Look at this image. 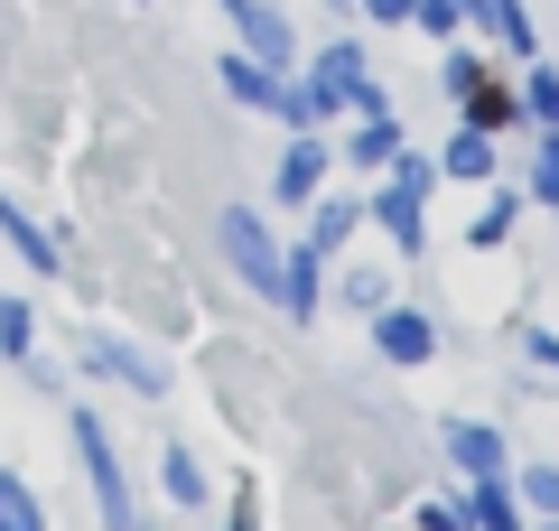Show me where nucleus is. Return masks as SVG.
<instances>
[{"label":"nucleus","mask_w":559,"mask_h":531,"mask_svg":"<svg viewBox=\"0 0 559 531\" xmlns=\"http://www.w3.org/2000/svg\"><path fill=\"white\" fill-rule=\"evenodd\" d=\"M308 94H318V113H382V84H373V47L364 38H326L318 57H308Z\"/></svg>","instance_id":"f257e3e1"},{"label":"nucleus","mask_w":559,"mask_h":531,"mask_svg":"<svg viewBox=\"0 0 559 531\" xmlns=\"http://www.w3.org/2000/svg\"><path fill=\"white\" fill-rule=\"evenodd\" d=\"M215 84L242 103V113H271V84H280V75H271L261 57H242V47H224V57H215Z\"/></svg>","instance_id":"dca6fc26"},{"label":"nucleus","mask_w":559,"mask_h":531,"mask_svg":"<svg viewBox=\"0 0 559 531\" xmlns=\"http://www.w3.org/2000/svg\"><path fill=\"white\" fill-rule=\"evenodd\" d=\"M159 475H168V504H178V512H205V467H197V448H187V438H168Z\"/></svg>","instance_id":"412c9836"},{"label":"nucleus","mask_w":559,"mask_h":531,"mask_svg":"<svg viewBox=\"0 0 559 531\" xmlns=\"http://www.w3.org/2000/svg\"><path fill=\"white\" fill-rule=\"evenodd\" d=\"M513 94H522V131H559V66H540V57H532Z\"/></svg>","instance_id":"6ab92c4d"},{"label":"nucleus","mask_w":559,"mask_h":531,"mask_svg":"<svg viewBox=\"0 0 559 531\" xmlns=\"http://www.w3.org/2000/svg\"><path fill=\"white\" fill-rule=\"evenodd\" d=\"M522 512H540V522H559V467H522Z\"/></svg>","instance_id":"cd10ccee"},{"label":"nucleus","mask_w":559,"mask_h":531,"mask_svg":"<svg viewBox=\"0 0 559 531\" xmlns=\"http://www.w3.org/2000/svg\"><path fill=\"white\" fill-rule=\"evenodd\" d=\"M522 354H532L540 374H550V382H559V327H532V335H522Z\"/></svg>","instance_id":"c756f323"},{"label":"nucleus","mask_w":559,"mask_h":531,"mask_svg":"<svg viewBox=\"0 0 559 531\" xmlns=\"http://www.w3.org/2000/svg\"><path fill=\"white\" fill-rule=\"evenodd\" d=\"M457 512H466V531H532V512H522V494L503 485V475H476Z\"/></svg>","instance_id":"9b49d317"},{"label":"nucleus","mask_w":559,"mask_h":531,"mask_svg":"<svg viewBox=\"0 0 559 531\" xmlns=\"http://www.w3.org/2000/svg\"><path fill=\"white\" fill-rule=\"evenodd\" d=\"M522 205H532V197L485 187V205H476V224H466V243H476V252H503V243H513V224H522Z\"/></svg>","instance_id":"a211bd4d"},{"label":"nucleus","mask_w":559,"mask_h":531,"mask_svg":"<svg viewBox=\"0 0 559 531\" xmlns=\"http://www.w3.org/2000/svg\"><path fill=\"white\" fill-rule=\"evenodd\" d=\"M373 354L382 364H429L439 354V317H419V308H373Z\"/></svg>","instance_id":"1a4fd4ad"},{"label":"nucleus","mask_w":559,"mask_h":531,"mask_svg":"<svg viewBox=\"0 0 559 531\" xmlns=\"http://www.w3.org/2000/svg\"><path fill=\"white\" fill-rule=\"evenodd\" d=\"M364 224H382L392 252H429V197L401 187V177H382V197H364Z\"/></svg>","instance_id":"0eeeda50"},{"label":"nucleus","mask_w":559,"mask_h":531,"mask_svg":"<svg viewBox=\"0 0 559 531\" xmlns=\"http://www.w3.org/2000/svg\"><path fill=\"white\" fill-rule=\"evenodd\" d=\"M522 197L559 215V131H532V187H522Z\"/></svg>","instance_id":"393cba45"},{"label":"nucleus","mask_w":559,"mask_h":531,"mask_svg":"<svg viewBox=\"0 0 559 531\" xmlns=\"http://www.w3.org/2000/svg\"><path fill=\"white\" fill-rule=\"evenodd\" d=\"M0 531H47V504L28 494V475L0 467Z\"/></svg>","instance_id":"b1692460"},{"label":"nucleus","mask_w":559,"mask_h":531,"mask_svg":"<svg viewBox=\"0 0 559 531\" xmlns=\"http://www.w3.org/2000/svg\"><path fill=\"white\" fill-rule=\"evenodd\" d=\"M326 271H336V261H326ZM336 298H345L355 317L392 308V271H373V261H345V271H336Z\"/></svg>","instance_id":"aec40b11"},{"label":"nucleus","mask_w":559,"mask_h":531,"mask_svg":"<svg viewBox=\"0 0 559 531\" xmlns=\"http://www.w3.org/2000/svg\"><path fill=\"white\" fill-rule=\"evenodd\" d=\"M411 28H419V38H448V47H457V38H466V0H411Z\"/></svg>","instance_id":"a878e982"},{"label":"nucleus","mask_w":559,"mask_h":531,"mask_svg":"<svg viewBox=\"0 0 559 531\" xmlns=\"http://www.w3.org/2000/svg\"><path fill=\"white\" fill-rule=\"evenodd\" d=\"M0 234H10V243H20V261H28V271H38V280H57V234H47V224L38 215H28V205H10V197H0Z\"/></svg>","instance_id":"2eb2a0df"},{"label":"nucleus","mask_w":559,"mask_h":531,"mask_svg":"<svg viewBox=\"0 0 559 531\" xmlns=\"http://www.w3.org/2000/svg\"><path fill=\"white\" fill-rule=\"evenodd\" d=\"M419 531H466V512L457 504H419Z\"/></svg>","instance_id":"2f4dec72"},{"label":"nucleus","mask_w":559,"mask_h":531,"mask_svg":"<svg viewBox=\"0 0 559 531\" xmlns=\"http://www.w3.org/2000/svg\"><path fill=\"white\" fill-rule=\"evenodd\" d=\"M355 234H364V197H355V187H326V197H318V215H308V243H318V252L336 261Z\"/></svg>","instance_id":"ddd939ff"},{"label":"nucleus","mask_w":559,"mask_h":531,"mask_svg":"<svg viewBox=\"0 0 559 531\" xmlns=\"http://www.w3.org/2000/svg\"><path fill=\"white\" fill-rule=\"evenodd\" d=\"M448 457H457L466 485H476V475H503V429L495 420H448Z\"/></svg>","instance_id":"f8f14e48"},{"label":"nucleus","mask_w":559,"mask_h":531,"mask_svg":"<svg viewBox=\"0 0 559 531\" xmlns=\"http://www.w3.org/2000/svg\"><path fill=\"white\" fill-rule=\"evenodd\" d=\"M457 121H466V131H495V140H503V131H522V94H513V84H495V75H485L476 94L457 103Z\"/></svg>","instance_id":"f3484780"},{"label":"nucleus","mask_w":559,"mask_h":531,"mask_svg":"<svg viewBox=\"0 0 559 531\" xmlns=\"http://www.w3.org/2000/svg\"><path fill=\"white\" fill-rule=\"evenodd\" d=\"M271 308H280V317H299V327L326 308V252H318L308 234L289 243V252H280V298H271Z\"/></svg>","instance_id":"6e6552de"},{"label":"nucleus","mask_w":559,"mask_h":531,"mask_svg":"<svg viewBox=\"0 0 559 531\" xmlns=\"http://www.w3.org/2000/svg\"><path fill=\"white\" fill-rule=\"evenodd\" d=\"M215 10L234 20L242 57H261L271 75H289V66H308V57H299V28H289V10H280V0H215Z\"/></svg>","instance_id":"20e7f679"},{"label":"nucleus","mask_w":559,"mask_h":531,"mask_svg":"<svg viewBox=\"0 0 559 531\" xmlns=\"http://www.w3.org/2000/svg\"><path fill=\"white\" fill-rule=\"evenodd\" d=\"M485 75H495V66H485V57H476V47H448V57H439V84H448V94H457V103H466V94H476V84H485Z\"/></svg>","instance_id":"bb28decb"},{"label":"nucleus","mask_w":559,"mask_h":531,"mask_svg":"<svg viewBox=\"0 0 559 531\" xmlns=\"http://www.w3.org/2000/svg\"><path fill=\"white\" fill-rule=\"evenodd\" d=\"M215 243H224V261H234V280L252 298H280V252H289V243H271V224L252 215V205H224L215 215Z\"/></svg>","instance_id":"7ed1b4c3"},{"label":"nucleus","mask_w":559,"mask_h":531,"mask_svg":"<svg viewBox=\"0 0 559 531\" xmlns=\"http://www.w3.org/2000/svg\"><path fill=\"white\" fill-rule=\"evenodd\" d=\"M261 121H280V131H326V113H318V94H308V84H289V75L271 84V113H261Z\"/></svg>","instance_id":"4be33fe9"},{"label":"nucleus","mask_w":559,"mask_h":531,"mask_svg":"<svg viewBox=\"0 0 559 531\" xmlns=\"http://www.w3.org/2000/svg\"><path fill=\"white\" fill-rule=\"evenodd\" d=\"M355 10H364L373 28H411V0H355Z\"/></svg>","instance_id":"7c9ffc66"},{"label":"nucleus","mask_w":559,"mask_h":531,"mask_svg":"<svg viewBox=\"0 0 559 531\" xmlns=\"http://www.w3.org/2000/svg\"><path fill=\"white\" fill-rule=\"evenodd\" d=\"M439 177H457V187H495V131H448V150H439Z\"/></svg>","instance_id":"4468645a"},{"label":"nucleus","mask_w":559,"mask_h":531,"mask_svg":"<svg viewBox=\"0 0 559 531\" xmlns=\"http://www.w3.org/2000/svg\"><path fill=\"white\" fill-rule=\"evenodd\" d=\"M382 177H401V187H419V197H439V158H429V150H401Z\"/></svg>","instance_id":"c85d7f7f"},{"label":"nucleus","mask_w":559,"mask_h":531,"mask_svg":"<svg viewBox=\"0 0 559 531\" xmlns=\"http://www.w3.org/2000/svg\"><path fill=\"white\" fill-rule=\"evenodd\" d=\"M75 364H84L94 382H131V392H168V364H159V354H140L131 335H112V327H84Z\"/></svg>","instance_id":"39448f33"},{"label":"nucleus","mask_w":559,"mask_h":531,"mask_svg":"<svg viewBox=\"0 0 559 531\" xmlns=\"http://www.w3.org/2000/svg\"><path fill=\"white\" fill-rule=\"evenodd\" d=\"M66 429H75V457H84V475H94V504H103V531H140V504H131V467H121L112 429H103L94 411H75V420H66Z\"/></svg>","instance_id":"f03ea898"},{"label":"nucleus","mask_w":559,"mask_h":531,"mask_svg":"<svg viewBox=\"0 0 559 531\" xmlns=\"http://www.w3.org/2000/svg\"><path fill=\"white\" fill-rule=\"evenodd\" d=\"M401 150H411V131H401L392 103H382V113H355V131H345V168H392Z\"/></svg>","instance_id":"9d476101"},{"label":"nucleus","mask_w":559,"mask_h":531,"mask_svg":"<svg viewBox=\"0 0 559 531\" xmlns=\"http://www.w3.org/2000/svg\"><path fill=\"white\" fill-rule=\"evenodd\" d=\"M234 531H261V512H252V494H242V504H234Z\"/></svg>","instance_id":"473e14b6"},{"label":"nucleus","mask_w":559,"mask_h":531,"mask_svg":"<svg viewBox=\"0 0 559 531\" xmlns=\"http://www.w3.org/2000/svg\"><path fill=\"white\" fill-rule=\"evenodd\" d=\"M0 354L38 364V308H28V298H10V290H0Z\"/></svg>","instance_id":"5701e85b"},{"label":"nucleus","mask_w":559,"mask_h":531,"mask_svg":"<svg viewBox=\"0 0 559 531\" xmlns=\"http://www.w3.org/2000/svg\"><path fill=\"white\" fill-rule=\"evenodd\" d=\"M326 177H336V150H326V131H289V150L271 158V205H318Z\"/></svg>","instance_id":"423d86ee"}]
</instances>
